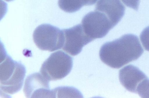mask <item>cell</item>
I'll return each mask as SVG.
<instances>
[{
    "label": "cell",
    "instance_id": "obj_1",
    "mask_svg": "<svg viewBox=\"0 0 149 98\" xmlns=\"http://www.w3.org/2000/svg\"><path fill=\"white\" fill-rule=\"evenodd\" d=\"M143 52L138 37L128 34L104 43L100 48L99 56L104 63L111 68H119L137 59Z\"/></svg>",
    "mask_w": 149,
    "mask_h": 98
},
{
    "label": "cell",
    "instance_id": "obj_2",
    "mask_svg": "<svg viewBox=\"0 0 149 98\" xmlns=\"http://www.w3.org/2000/svg\"><path fill=\"white\" fill-rule=\"evenodd\" d=\"M0 64V89L5 93L13 94L22 87L26 70L21 62L13 60L5 53H2Z\"/></svg>",
    "mask_w": 149,
    "mask_h": 98
},
{
    "label": "cell",
    "instance_id": "obj_3",
    "mask_svg": "<svg viewBox=\"0 0 149 98\" xmlns=\"http://www.w3.org/2000/svg\"><path fill=\"white\" fill-rule=\"evenodd\" d=\"M73 66L72 58L62 51L52 53L43 62L40 73L49 81L61 79L70 72Z\"/></svg>",
    "mask_w": 149,
    "mask_h": 98
},
{
    "label": "cell",
    "instance_id": "obj_4",
    "mask_svg": "<svg viewBox=\"0 0 149 98\" xmlns=\"http://www.w3.org/2000/svg\"><path fill=\"white\" fill-rule=\"evenodd\" d=\"M33 39L39 49L50 52L61 48L65 42L63 30L48 24L40 25L36 28Z\"/></svg>",
    "mask_w": 149,
    "mask_h": 98
},
{
    "label": "cell",
    "instance_id": "obj_5",
    "mask_svg": "<svg viewBox=\"0 0 149 98\" xmlns=\"http://www.w3.org/2000/svg\"><path fill=\"white\" fill-rule=\"evenodd\" d=\"M81 25L86 34L93 40L104 37L115 26L104 13L96 10L84 17Z\"/></svg>",
    "mask_w": 149,
    "mask_h": 98
},
{
    "label": "cell",
    "instance_id": "obj_6",
    "mask_svg": "<svg viewBox=\"0 0 149 98\" xmlns=\"http://www.w3.org/2000/svg\"><path fill=\"white\" fill-rule=\"evenodd\" d=\"M63 30L65 42L62 49L72 56L79 54L84 46L93 40L86 34L81 24Z\"/></svg>",
    "mask_w": 149,
    "mask_h": 98
},
{
    "label": "cell",
    "instance_id": "obj_7",
    "mask_svg": "<svg viewBox=\"0 0 149 98\" xmlns=\"http://www.w3.org/2000/svg\"><path fill=\"white\" fill-rule=\"evenodd\" d=\"M23 90L27 98H54L53 90H50L49 81L38 72L27 77Z\"/></svg>",
    "mask_w": 149,
    "mask_h": 98
},
{
    "label": "cell",
    "instance_id": "obj_8",
    "mask_svg": "<svg viewBox=\"0 0 149 98\" xmlns=\"http://www.w3.org/2000/svg\"><path fill=\"white\" fill-rule=\"evenodd\" d=\"M119 77L122 85L129 91L137 93L138 85L147 78L145 74L137 67L129 65L124 67L119 71Z\"/></svg>",
    "mask_w": 149,
    "mask_h": 98
},
{
    "label": "cell",
    "instance_id": "obj_9",
    "mask_svg": "<svg viewBox=\"0 0 149 98\" xmlns=\"http://www.w3.org/2000/svg\"><path fill=\"white\" fill-rule=\"evenodd\" d=\"M95 10L104 13L115 26L124 16L125 7L120 0H99Z\"/></svg>",
    "mask_w": 149,
    "mask_h": 98
},
{
    "label": "cell",
    "instance_id": "obj_10",
    "mask_svg": "<svg viewBox=\"0 0 149 98\" xmlns=\"http://www.w3.org/2000/svg\"><path fill=\"white\" fill-rule=\"evenodd\" d=\"M97 0H58L59 7L64 11L72 13L79 10L85 6L94 4Z\"/></svg>",
    "mask_w": 149,
    "mask_h": 98
},
{
    "label": "cell",
    "instance_id": "obj_11",
    "mask_svg": "<svg viewBox=\"0 0 149 98\" xmlns=\"http://www.w3.org/2000/svg\"><path fill=\"white\" fill-rule=\"evenodd\" d=\"M136 92L142 98H149V79L146 78L139 83Z\"/></svg>",
    "mask_w": 149,
    "mask_h": 98
},
{
    "label": "cell",
    "instance_id": "obj_12",
    "mask_svg": "<svg viewBox=\"0 0 149 98\" xmlns=\"http://www.w3.org/2000/svg\"><path fill=\"white\" fill-rule=\"evenodd\" d=\"M140 39L145 49L149 51V26L142 32L140 35Z\"/></svg>",
    "mask_w": 149,
    "mask_h": 98
},
{
    "label": "cell",
    "instance_id": "obj_13",
    "mask_svg": "<svg viewBox=\"0 0 149 98\" xmlns=\"http://www.w3.org/2000/svg\"><path fill=\"white\" fill-rule=\"evenodd\" d=\"M127 7L137 10L139 4L140 0H121Z\"/></svg>",
    "mask_w": 149,
    "mask_h": 98
},
{
    "label": "cell",
    "instance_id": "obj_14",
    "mask_svg": "<svg viewBox=\"0 0 149 98\" xmlns=\"http://www.w3.org/2000/svg\"><path fill=\"white\" fill-rule=\"evenodd\" d=\"M4 0L6 1H13V0Z\"/></svg>",
    "mask_w": 149,
    "mask_h": 98
}]
</instances>
